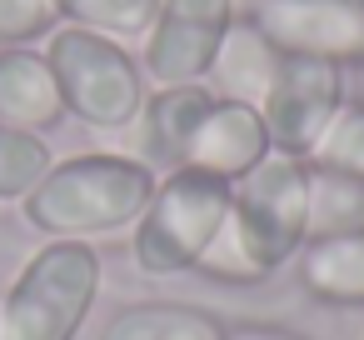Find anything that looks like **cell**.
Segmentation results:
<instances>
[{
  "mask_svg": "<svg viewBox=\"0 0 364 340\" xmlns=\"http://www.w3.org/2000/svg\"><path fill=\"white\" fill-rule=\"evenodd\" d=\"M230 180L205 175L195 165L165 170L155 180L150 205L140 210V220L130 225V260L140 275L150 280H170V275H190L205 250L220 240L225 220H230Z\"/></svg>",
  "mask_w": 364,
  "mask_h": 340,
  "instance_id": "4",
  "label": "cell"
},
{
  "mask_svg": "<svg viewBox=\"0 0 364 340\" xmlns=\"http://www.w3.org/2000/svg\"><path fill=\"white\" fill-rule=\"evenodd\" d=\"M155 170L120 150H80L55 160L21 200V220L46 240H100L130 230L155 195Z\"/></svg>",
  "mask_w": 364,
  "mask_h": 340,
  "instance_id": "2",
  "label": "cell"
},
{
  "mask_svg": "<svg viewBox=\"0 0 364 340\" xmlns=\"http://www.w3.org/2000/svg\"><path fill=\"white\" fill-rule=\"evenodd\" d=\"M55 26L50 0H0V46H41Z\"/></svg>",
  "mask_w": 364,
  "mask_h": 340,
  "instance_id": "19",
  "label": "cell"
},
{
  "mask_svg": "<svg viewBox=\"0 0 364 340\" xmlns=\"http://www.w3.org/2000/svg\"><path fill=\"white\" fill-rule=\"evenodd\" d=\"M225 320L190 300H130L120 305L95 340H225Z\"/></svg>",
  "mask_w": 364,
  "mask_h": 340,
  "instance_id": "14",
  "label": "cell"
},
{
  "mask_svg": "<svg viewBox=\"0 0 364 340\" xmlns=\"http://www.w3.org/2000/svg\"><path fill=\"white\" fill-rule=\"evenodd\" d=\"M264 155H274V145H269V130H264L259 105H245V101H225V96H215L210 110L200 115L195 135H190L185 165H195V170L220 175V180L235 185V180L250 175Z\"/></svg>",
  "mask_w": 364,
  "mask_h": 340,
  "instance_id": "9",
  "label": "cell"
},
{
  "mask_svg": "<svg viewBox=\"0 0 364 340\" xmlns=\"http://www.w3.org/2000/svg\"><path fill=\"white\" fill-rule=\"evenodd\" d=\"M309 240V160L264 155L230 190V220L195 265L220 285H264Z\"/></svg>",
  "mask_w": 364,
  "mask_h": 340,
  "instance_id": "1",
  "label": "cell"
},
{
  "mask_svg": "<svg viewBox=\"0 0 364 340\" xmlns=\"http://www.w3.org/2000/svg\"><path fill=\"white\" fill-rule=\"evenodd\" d=\"M60 26H85V31H100V36H115V41H145L160 0H50Z\"/></svg>",
  "mask_w": 364,
  "mask_h": 340,
  "instance_id": "16",
  "label": "cell"
},
{
  "mask_svg": "<svg viewBox=\"0 0 364 340\" xmlns=\"http://www.w3.org/2000/svg\"><path fill=\"white\" fill-rule=\"evenodd\" d=\"M225 340H314V335L289 330V325H269V320H245V325H230Z\"/></svg>",
  "mask_w": 364,
  "mask_h": 340,
  "instance_id": "20",
  "label": "cell"
},
{
  "mask_svg": "<svg viewBox=\"0 0 364 340\" xmlns=\"http://www.w3.org/2000/svg\"><path fill=\"white\" fill-rule=\"evenodd\" d=\"M354 101H364V61L354 66Z\"/></svg>",
  "mask_w": 364,
  "mask_h": 340,
  "instance_id": "21",
  "label": "cell"
},
{
  "mask_svg": "<svg viewBox=\"0 0 364 340\" xmlns=\"http://www.w3.org/2000/svg\"><path fill=\"white\" fill-rule=\"evenodd\" d=\"M250 0H160L140 41V66L150 86H200Z\"/></svg>",
  "mask_w": 364,
  "mask_h": 340,
  "instance_id": "6",
  "label": "cell"
},
{
  "mask_svg": "<svg viewBox=\"0 0 364 340\" xmlns=\"http://www.w3.org/2000/svg\"><path fill=\"white\" fill-rule=\"evenodd\" d=\"M344 105H349L344 66L304 61V56H284L279 71H274L269 96L259 101V115H264L269 145H274L279 155L309 160L314 145L324 140V130L334 125V115H339Z\"/></svg>",
  "mask_w": 364,
  "mask_h": 340,
  "instance_id": "7",
  "label": "cell"
},
{
  "mask_svg": "<svg viewBox=\"0 0 364 340\" xmlns=\"http://www.w3.org/2000/svg\"><path fill=\"white\" fill-rule=\"evenodd\" d=\"M279 51L269 46V36L250 21V16H240L235 26H230V36H225V46H220V56H215V66H210V91L215 96H225V101H245V105H259L264 96H269V86H274V71H279Z\"/></svg>",
  "mask_w": 364,
  "mask_h": 340,
  "instance_id": "13",
  "label": "cell"
},
{
  "mask_svg": "<svg viewBox=\"0 0 364 340\" xmlns=\"http://www.w3.org/2000/svg\"><path fill=\"white\" fill-rule=\"evenodd\" d=\"M65 120L55 71L36 46H0V125L16 130H55Z\"/></svg>",
  "mask_w": 364,
  "mask_h": 340,
  "instance_id": "11",
  "label": "cell"
},
{
  "mask_svg": "<svg viewBox=\"0 0 364 340\" xmlns=\"http://www.w3.org/2000/svg\"><path fill=\"white\" fill-rule=\"evenodd\" d=\"M100 250L90 240H46L0 290V340H75L100 300Z\"/></svg>",
  "mask_w": 364,
  "mask_h": 340,
  "instance_id": "3",
  "label": "cell"
},
{
  "mask_svg": "<svg viewBox=\"0 0 364 340\" xmlns=\"http://www.w3.org/2000/svg\"><path fill=\"white\" fill-rule=\"evenodd\" d=\"M41 51L55 71L60 105L70 120H80L90 130H130L135 125V115L150 96V81H145L140 56L125 41L85 31V26H55L41 41Z\"/></svg>",
  "mask_w": 364,
  "mask_h": 340,
  "instance_id": "5",
  "label": "cell"
},
{
  "mask_svg": "<svg viewBox=\"0 0 364 340\" xmlns=\"http://www.w3.org/2000/svg\"><path fill=\"white\" fill-rule=\"evenodd\" d=\"M309 165H324V170H344L354 180H364V101H349L334 125L324 130V140L314 145Z\"/></svg>",
  "mask_w": 364,
  "mask_h": 340,
  "instance_id": "18",
  "label": "cell"
},
{
  "mask_svg": "<svg viewBox=\"0 0 364 340\" xmlns=\"http://www.w3.org/2000/svg\"><path fill=\"white\" fill-rule=\"evenodd\" d=\"M279 56L359 66L364 61V0H250L245 11Z\"/></svg>",
  "mask_w": 364,
  "mask_h": 340,
  "instance_id": "8",
  "label": "cell"
},
{
  "mask_svg": "<svg viewBox=\"0 0 364 340\" xmlns=\"http://www.w3.org/2000/svg\"><path fill=\"white\" fill-rule=\"evenodd\" d=\"M294 275L309 300L334 310H364V230L304 240V250L294 255Z\"/></svg>",
  "mask_w": 364,
  "mask_h": 340,
  "instance_id": "12",
  "label": "cell"
},
{
  "mask_svg": "<svg viewBox=\"0 0 364 340\" xmlns=\"http://www.w3.org/2000/svg\"><path fill=\"white\" fill-rule=\"evenodd\" d=\"M215 91L200 81V86H150L140 115H135V160H145L155 175L165 170H180L185 165V150H190V135L200 125V115L210 110Z\"/></svg>",
  "mask_w": 364,
  "mask_h": 340,
  "instance_id": "10",
  "label": "cell"
},
{
  "mask_svg": "<svg viewBox=\"0 0 364 340\" xmlns=\"http://www.w3.org/2000/svg\"><path fill=\"white\" fill-rule=\"evenodd\" d=\"M359 230H364V180L309 165V240L359 235Z\"/></svg>",
  "mask_w": 364,
  "mask_h": 340,
  "instance_id": "15",
  "label": "cell"
},
{
  "mask_svg": "<svg viewBox=\"0 0 364 340\" xmlns=\"http://www.w3.org/2000/svg\"><path fill=\"white\" fill-rule=\"evenodd\" d=\"M50 165H55V155H50L46 135L0 125V205H21Z\"/></svg>",
  "mask_w": 364,
  "mask_h": 340,
  "instance_id": "17",
  "label": "cell"
}]
</instances>
